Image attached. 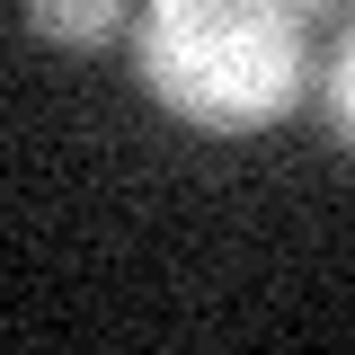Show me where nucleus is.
<instances>
[{
    "label": "nucleus",
    "mask_w": 355,
    "mask_h": 355,
    "mask_svg": "<svg viewBox=\"0 0 355 355\" xmlns=\"http://www.w3.org/2000/svg\"><path fill=\"white\" fill-rule=\"evenodd\" d=\"M142 89L196 133H266L311 89V18L284 0H142Z\"/></svg>",
    "instance_id": "1"
},
{
    "label": "nucleus",
    "mask_w": 355,
    "mask_h": 355,
    "mask_svg": "<svg viewBox=\"0 0 355 355\" xmlns=\"http://www.w3.org/2000/svg\"><path fill=\"white\" fill-rule=\"evenodd\" d=\"M125 18H133V0H27V27H36L44 44H62V53L107 44Z\"/></svg>",
    "instance_id": "2"
},
{
    "label": "nucleus",
    "mask_w": 355,
    "mask_h": 355,
    "mask_svg": "<svg viewBox=\"0 0 355 355\" xmlns=\"http://www.w3.org/2000/svg\"><path fill=\"white\" fill-rule=\"evenodd\" d=\"M320 107H329V133L355 151V27L338 36V53H329V71H320Z\"/></svg>",
    "instance_id": "3"
},
{
    "label": "nucleus",
    "mask_w": 355,
    "mask_h": 355,
    "mask_svg": "<svg viewBox=\"0 0 355 355\" xmlns=\"http://www.w3.org/2000/svg\"><path fill=\"white\" fill-rule=\"evenodd\" d=\"M293 18H329V9H347V0H284Z\"/></svg>",
    "instance_id": "4"
}]
</instances>
